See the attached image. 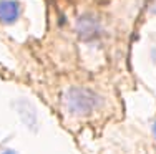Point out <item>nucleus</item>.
Instances as JSON below:
<instances>
[{"label":"nucleus","instance_id":"f257e3e1","mask_svg":"<svg viewBox=\"0 0 156 154\" xmlns=\"http://www.w3.org/2000/svg\"><path fill=\"white\" fill-rule=\"evenodd\" d=\"M100 98L96 96L93 91L85 90V88H72L66 93V106L72 113L76 115H87L93 111L98 106Z\"/></svg>","mask_w":156,"mask_h":154},{"label":"nucleus","instance_id":"f03ea898","mask_svg":"<svg viewBox=\"0 0 156 154\" xmlns=\"http://www.w3.org/2000/svg\"><path fill=\"white\" fill-rule=\"evenodd\" d=\"M20 18V3L17 0H0V23L13 25Z\"/></svg>","mask_w":156,"mask_h":154},{"label":"nucleus","instance_id":"7ed1b4c3","mask_svg":"<svg viewBox=\"0 0 156 154\" xmlns=\"http://www.w3.org/2000/svg\"><path fill=\"white\" fill-rule=\"evenodd\" d=\"M78 32H80L81 36H83V40H91L93 36L98 35L100 27L95 22V18L85 15V17H81L80 20H78Z\"/></svg>","mask_w":156,"mask_h":154},{"label":"nucleus","instance_id":"20e7f679","mask_svg":"<svg viewBox=\"0 0 156 154\" xmlns=\"http://www.w3.org/2000/svg\"><path fill=\"white\" fill-rule=\"evenodd\" d=\"M151 13H153V15H156V0L153 2V5H151Z\"/></svg>","mask_w":156,"mask_h":154},{"label":"nucleus","instance_id":"39448f33","mask_svg":"<svg viewBox=\"0 0 156 154\" xmlns=\"http://www.w3.org/2000/svg\"><path fill=\"white\" fill-rule=\"evenodd\" d=\"M2 154H17V152L13 151V149H5V151H3Z\"/></svg>","mask_w":156,"mask_h":154},{"label":"nucleus","instance_id":"423d86ee","mask_svg":"<svg viewBox=\"0 0 156 154\" xmlns=\"http://www.w3.org/2000/svg\"><path fill=\"white\" fill-rule=\"evenodd\" d=\"M153 131H154V136H156V123H154V128H153Z\"/></svg>","mask_w":156,"mask_h":154}]
</instances>
